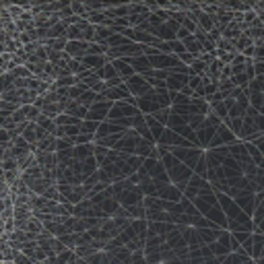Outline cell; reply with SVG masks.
<instances>
[{"instance_id": "obj_18", "label": "cell", "mask_w": 264, "mask_h": 264, "mask_svg": "<svg viewBox=\"0 0 264 264\" xmlns=\"http://www.w3.org/2000/svg\"><path fill=\"white\" fill-rule=\"evenodd\" d=\"M145 124H147V128H149V134H151V139H153V143L157 145L159 143V139H161V134H163V130H165V126H161V124H157L151 116H145Z\"/></svg>"}, {"instance_id": "obj_22", "label": "cell", "mask_w": 264, "mask_h": 264, "mask_svg": "<svg viewBox=\"0 0 264 264\" xmlns=\"http://www.w3.org/2000/svg\"><path fill=\"white\" fill-rule=\"evenodd\" d=\"M45 262H48V264H73V262H76V256H75L73 250H66V252H62V254H58V256L48 258Z\"/></svg>"}, {"instance_id": "obj_8", "label": "cell", "mask_w": 264, "mask_h": 264, "mask_svg": "<svg viewBox=\"0 0 264 264\" xmlns=\"http://www.w3.org/2000/svg\"><path fill=\"white\" fill-rule=\"evenodd\" d=\"M211 250V256L213 258H225L231 254V235H229V231H223L219 239H215V242L209 246Z\"/></svg>"}, {"instance_id": "obj_20", "label": "cell", "mask_w": 264, "mask_h": 264, "mask_svg": "<svg viewBox=\"0 0 264 264\" xmlns=\"http://www.w3.org/2000/svg\"><path fill=\"white\" fill-rule=\"evenodd\" d=\"M17 112H19V116L23 118V122H27V124L36 122V118H38L39 113H41V112H39L36 106H21Z\"/></svg>"}, {"instance_id": "obj_7", "label": "cell", "mask_w": 264, "mask_h": 264, "mask_svg": "<svg viewBox=\"0 0 264 264\" xmlns=\"http://www.w3.org/2000/svg\"><path fill=\"white\" fill-rule=\"evenodd\" d=\"M122 83L126 85V89H128V93H130L132 99H139L141 95H145V93L151 91V85H149V81H147L145 76H141V75H132L130 78H126V81H122Z\"/></svg>"}, {"instance_id": "obj_1", "label": "cell", "mask_w": 264, "mask_h": 264, "mask_svg": "<svg viewBox=\"0 0 264 264\" xmlns=\"http://www.w3.org/2000/svg\"><path fill=\"white\" fill-rule=\"evenodd\" d=\"M157 149H159V161H161V165H163V169H165L169 184H171V186H176L180 192H184L186 184L190 182V178H192L194 174H192V171H190L186 165H182L178 159L167 151L165 147H159V145H157Z\"/></svg>"}, {"instance_id": "obj_15", "label": "cell", "mask_w": 264, "mask_h": 264, "mask_svg": "<svg viewBox=\"0 0 264 264\" xmlns=\"http://www.w3.org/2000/svg\"><path fill=\"white\" fill-rule=\"evenodd\" d=\"M198 231V237H200V242L202 246H211L215 239H219L221 233H223V229H217V227H206V229H196Z\"/></svg>"}, {"instance_id": "obj_11", "label": "cell", "mask_w": 264, "mask_h": 264, "mask_svg": "<svg viewBox=\"0 0 264 264\" xmlns=\"http://www.w3.org/2000/svg\"><path fill=\"white\" fill-rule=\"evenodd\" d=\"M124 132V128H120L118 124H113V122H101V124H97V130H95V134H93V143H97V141H101V139H108V136H113V134H122Z\"/></svg>"}, {"instance_id": "obj_36", "label": "cell", "mask_w": 264, "mask_h": 264, "mask_svg": "<svg viewBox=\"0 0 264 264\" xmlns=\"http://www.w3.org/2000/svg\"><path fill=\"white\" fill-rule=\"evenodd\" d=\"M252 71H254V76H262V73H264V62H254V60H252Z\"/></svg>"}, {"instance_id": "obj_24", "label": "cell", "mask_w": 264, "mask_h": 264, "mask_svg": "<svg viewBox=\"0 0 264 264\" xmlns=\"http://www.w3.org/2000/svg\"><path fill=\"white\" fill-rule=\"evenodd\" d=\"M221 264H254V260L246 254H229L221 258Z\"/></svg>"}, {"instance_id": "obj_28", "label": "cell", "mask_w": 264, "mask_h": 264, "mask_svg": "<svg viewBox=\"0 0 264 264\" xmlns=\"http://www.w3.org/2000/svg\"><path fill=\"white\" fill-rule=\"evenodd\" d=\"M97 130V124L95 122H89V120H83L81 124H78V132L81 134H87V136H93Z\"/></svg>"}, {"instance_id": "obj_6", "label": "cell", "mask_w": 264, "mask_h": 264, "mask_svg": "<svg viewBox=\"0 0 264 264\" xmlns=\"http://www.w3.org/2000/svg\"><path fill=\"white\" fill-rule=\"evenodd\" d=\"M186 85H188V66H182L178 71L169 73L165 78V89L169 93H178V91H182Z\"/></svg>"}, {"instance_id": "obj_2", "label": "cell", "mask_w": 264, "mask_h": 264, "mask_svg": "<svg viewBox=\"0 0 264 264\" xmlns=\"http://www.w3.org/2000/svg\"><path fill=\"white\" fill-rule=\"evenodd\" d=\"M190 202L194 204V209L198 211V215L202 217V219H206L209 223H213L217 229H223V231H227V219H225V215H223V211H221L219 202H217L215 192L200 194V196L192 198Z\"/></svg>"}, {"instance_id": "obj_34", "label": "cell", "mask_w": 264, "mask_h": 264, "mask_svg": "<svg viewBox=\"0 0 264 264\" xmlns=\"http://www.w3.org/2000/svg\"><path fill=\"white\" fill-rule=\"evenodd\" d=\"M233 64H252V60H250V58H246L244 54H235V56H233V60H231V64H229V66H233Z\"/></svg>"}, {"instance_id": "obj_31", "label": "cell", "mask_w": 264, "mask_h": 264, "mask_svg": "<svg viewBox=\"0 0 264 264\" xmlns=\"http://www.w3.org/2000/svg\"><path fill=\"white\" fill-rule=\"evenodd\" d=\"M10 262H13V264H36V262H31L25 254H21L19 250H15V252H13V260H10Z\"/></svg>"}, {"instance_id": "obj_14", "label": "cell", "mask_w": 264, "mask_h": 264, "mask_svg": "<svg viewBox=\"0 0 264 264\" xmlns=\"http://www.w3.org/2000/svg\"><path fill=\"white\" fill-rule=\"evenodd\" d=\"M264 256V233H252V254L250 258L258 262Z\"/></svg>"}, {"instance_id": "obj_3", "label": "cell", "mask_w": 264, "mask_h": 264, "mask_svg": "<svg viewBox=\"0 0 264 264\" xmlns=\"http://www.w3.org/2000/svg\"><path fill=\"white\" fill-rule=\"evenodd\" d=\"M136 108L143 116H153L155 112L169 108V91L167 89H151L149 93L136 99Z\"/></svg>"}, {"instance_id": "obj_26", "label": "cell", "mask_w": 264, "mask_h": 264, "mask_svg": "<svg viewBox=\"0 0 264 264\" xmlns=\"http://www.w3.org/2000/svg\"><path fill=\"white\" fill-rule=\"evenodd\" d=\"M36 151H39V153H56V139H54V136L43 139L41 143L36 145ZM36 151H33V153H36Z\"/></svg>"}, {"instance_id": "obj_40", "label": "cell", "mask_w": 264, "mask_h": 264, "mask_svg": "<svg viewBox=\"0 0 264 264\" xmlns=\"http://www.w3.org/2000/svg\"><path fill=\"white\" fill-rule=\"evenodd\" d=\"M2 73H4V71H2V68H0V75H2Z\"/></svg>"}, {"instance_id": "obj_19", "label": "cell", "mask_w": 264, "mask_h": 264, "mask_svg": "<svg viewBox=\"0 0 264 264\" xmlns=\"http://www.w3.org/2000/svg\"><path fill=\"white\" fill-rule=\"evenodd\" d=\"M112 64H113V71H116L120 81H126V78H130L134 75V71H132L130 64L126 60H112Z\"/></svg>"}, {"instance_id": "obj_16", "label": "cell", "mask_w": 264, "mask_h": 264, "mask_svg": "<svg viewBox=\"0 0 264 264\" xmlns=\"http://www.w3.org/2000/svg\"><path fill=\"white\" fill-rule=\"evenodd\" d=\"M93 151H95V145L89 143V145H75L73 147V159L75 161H83L87 157H93Z\"/></svg>"}, {"instance_id": "obj_17", "label": "cell", "mask_w": 264, "mask_h": 264, "mask_svg": "<svg viewBox=\"0 0 264 264\" xmlns=\"http://www.w3.org/2000/svg\"><path fill=\"white\" fill-rule=\"evenodd\" d=\"M64 113H66V116H71V118H76V120H85V116H87V108H83L81 103H76V101H71V99H68L66 108H64Z\"/></svg>"}, {"instance_id": "obj_25", "label": "cell", "mask_w": 264, "mask_h": 264, "mask_svg": "<svg viewBox=\"0 0 264 264\" xmlns=\"http://www.w3.org/2000/svg\"><path fill=\"white\" fill-rule=\"evenodd\" d=\"M33 124H38L39 128H43L48 134H54V132H56V124H54V120L48 118V116H43V113H39V116L36 118V122H33Z\"/></svg>"}, {"instance_id": "obj_10", "label": "cell", "mask_w": 264, "mask_h": 264, "mask_svg": "<svg viewBox=\"0 0 264 264\" xmlns=\"http://www.w3.org/2000/svg\"><path fill=\"white\" fill-rule=\"evenodd\" d=\"M106 262L103 264H130V252L126 248H106Z\"/></svg>"}, {"instance_id": "obj_35", "label": "cell", "mask_w": 264, "mask_h": 264, "mask_svg": "<svg viewBox=\"0 0 264 264\" xmlns=\"http://www.w3.org/2000/svg\"><path fill=\"white\" fill-rule=\"evenodd\" d=\"M10 196V192H8V186H6V184L2 182V180H0V202H2V200H6Z\"/></svg>"}, {"instance_id": "obj_12", "label": "cell", "mask_w": 264, "mask_h": 264, "mask_svg": "<svg viewBox=\"0 0 264 264\" xmlns=\"http://www.w3.org/2000/svg\"><path fill=\"white\" fill-rule=\"evenodd\" d=\"M101 97H103V99H108V101H112V103H116V101H126V99H130V93H128V89H126V85L120 83V85H113V87L106 89V91L101 93Z\"/></svg>"}, {"instance_id": "obj_29", "label": "cell", "mask_w": 264, "mask_h": 264, "mask_svg": "<svg viewBox=\"0 0 264 264\" xmlns=\"http://www.w3.org/2000/svg\"><path fill=\"white\" fill-rule=\"evenodd\" d=\"M97 97H99V95H95L93 91H85V93L76 99V103H81L83 108H89L91 103H95V101H97Z\"/></svg>"}, {"instance_id": "obj_39", "label": "cell", "mask_w": 264, "mask_h": 264, "mask_svg": "<svg viewBox=\"0 0 264 264\" xmlns=\"http://www.w3.org/2000/svg\"><path fill=\"white\" fill-rule=\"evenodd\" d=\"M75 264H87V262H85V260H78V258H76V262H75Z\"/></svg>"}, {"instance_id": "obj_5", "label": "cell", "mask_w": 264, "mask_h": 264, "mask_svg": "<svg viewBox=\"0 0 264 264\" xmlns=\"http://www.w3.org/2000/svg\"><path fill=\"white\" fill-rule=\"evenodd\" d=\"M110 108H112V101L103 99V97L99 95V97H97V101H95V103H91V106L87 108V116H85V120H89V122H95V124L106 122Z\"/></svg>"}, {"instance_id": "obj_23", "label": "cell", "mask_w": 264, "mask_h": 264, "mask_svg": "<svg viewBox=\"0 0 264 264\" xmlns=\"http://www.w3.org/2000/svg\"><path fill=\"white\" fill-rule=\"evenodd\" d=\"M113 36V31L110 29V27H103V25H99V27H95L93 29V43H106L110 38Z\"/></svg>"}, {"instance_id": "obj_38", "label": "cell", "mask_w": 264, "mask_h": 264, "mask_svg": "<svg viewBox=\"0 0 264 264\" xmlns=\"http://www.w3.org/2000/svg\"><path fill=\"white\" fill-rule=\"evenodd\" d=\"M219 78H231V68H229L227 64L221 68V75H219Z\"/></svg>"}, {"instance_id": "obj_21", "label": "cell", "mask_w": 264, "mask_h": 264, "mask_svg": "<svg viewBox=\"0 0 264 264\" xmlns=\"http://www.w3.org/2000/svg\"><path fill=\"white\" fill-rule=\"evenodd\" d=\"M204 258H211L209 246H194V248H188V260H204Z\"/></svg>"}, {"instance_id": "obj_13", "label": "cell", "mask_w": 264, "mask_h": 264, "mask_svg": "<svg viewBox=\"0 0 264 264\" xmlns=\"http://www.w3.org/2000/svg\"><path fill=\"white\" fill-rule=\"evenodd\" d=\"M33 219V213L29 209H13V227L15 231H23L25 225Z\"/></svg>"}, {"instance_id": "obj_4", "label": "cell", "mask_w": 264, "mask_h": 264, "mask_svg": "<svg viewBox=\"0 0 264 264\" xmlns=\"http://www.w3.org/2000/svg\"><path fill=\"white\" fill-rule=\"evenodd\" d=\"M209 192H215L209 182H206L204 178L192 176V178H190V182L186 184V188H184L182 196H184V198H188V200H192V198L200 196V194H209Z\"/></svg>"}, {"instance_id": "obj_32", "label": "cell", "mask_w": 264, "mask_h": 264, "mask_svg": "<svg viewBox=\"0 0 264 264\" xmlns=\"http://www.w3.org/2000/svg\"><path fill=\"white\" fill-rule=\"evenodd\" d=\"M130 264H147L145 262V252L143 250L132 252V254H130Z\"/></svg>"}, {"instance_id": "obj_33", "label": "cell", "mask_w": 264, "mask_h": 264, "mask_svg": "<svg viewBox=\"0 0 264 264\" xmlns=\"http://www.w3.org/2000/svg\"><path fill=\"white\" fill-rule=\"evenodd\" d=\"M75 145H89V143H93V136H87V134H78L75 136Z\"/></svg>"}, {"instance_id": "obj_9", "label": "cell", "mask_w": 264, "mask_h": 264, "mask_svg": "<svg viewBox=\"0 0 264 264\" xmlns=\"http://www.w3.org/2000/svg\"><path fill=\"white\" fill-rule=\"evenodd\" d=\"M237 139L231 134V130L227 128L225 124H221L219 128L215 130V134H213V139H211V143H209V149H219V147H227V145H231V143H235ZM206 149V151H209Z\"/></svg>"}, {"instance_id": "obj_30", "label": "cell", "mask_w": 264, "mask_h": 264, "mask_svg": "<svg viewBox=\"0 0 264 264\" xmlns=\"http://www.w3.org/2000/svg\"><path fill=\"white\" fill-rule=\"evenodd\" d=\"M157 124H161V126H165L167 124V120H169V108H165V110H159V112H155L153 116H151Z\"/></svg>"}, {"instance_id": "obj_37", "label": "cell", "mask_w": 264, "mask_h": 264, "mask_svg": "<svg viewBox=\"0 0 264 264\" xmlns=\"http://www.w3.org/2000/svg\"><path fill=\"white\" fill-rule=\"evenodd\" d=\"M0 145H10V132L0 130Z\"/></svg>"}, {"instance_id": "obj_27", "label": "cell", "mask_w": 264, "mask_h": 264, "mask_svg": "<svg viewBox=\"0 0 264 264\" xmlns=\"http://www.w3.org/2000/svg\"><path fill=\"white\" fill-rule=\"evenodd\" d=\"M126 43H130V41L126 39L124 36H120V33H113V36L103 45H106V50H113V48H120V45H126Z\"/></svg>"}]
</instances>
